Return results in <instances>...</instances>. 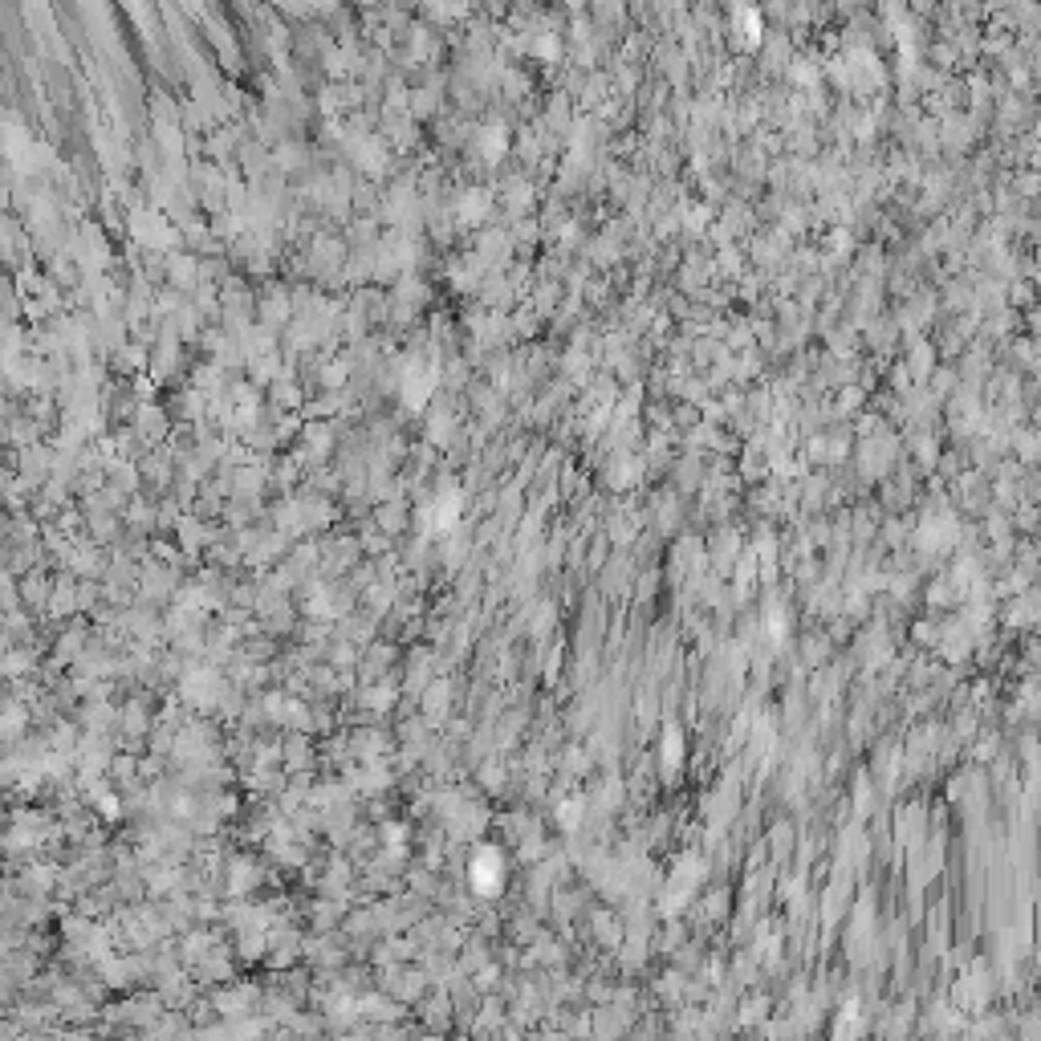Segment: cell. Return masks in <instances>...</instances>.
<instances>
[{"label": "cell", "instance_id": "6da1fadb", "mask_svg": "<svg viewBox=\"0 0 1041 1041\" xmlns=\"http://www.w3.org/2000/svg\"><path fill=\"white\" fill-rule=\"evenodd\" d=\"M468 879H472V887H476L480 895H497L501 883H505V863H501V854H497L493 846H480V850L472 854Z\"/></svg>", "mask_w": 1041, "mask_h": 1041}]
</instances>
